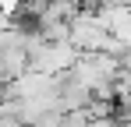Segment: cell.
Returning a JSON list of instances; mask_svg holds the SVG:
<instances>
[{
    "mask_svg": "<svg viewBox=\"0 0 131 127\" xmlns=\"http://www.w3.org/2000/svg\"><path fill=\"white\" fill-rule=\"evenodd\" d=\"M28 71V60H25V49H4L0 53V85H14Z\"/></svg>",
    "mask_w": 131,
    "mask_h": 127,
    "instance_id": "6da1fadb",
    "label": "cell"
}]
</instances>
